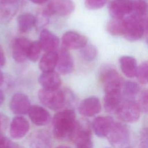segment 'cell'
I'll use <instances>...</instances> for the list:
<instances>
[{
  "mask_svg": "<svg viewBox=\"0 0 148 148\" xmlns=\"http://www.w3.org/2000/svg\"><path fill=\"white\" fill-rule=\"evenodd\" d=\"M76 123V114L72 109L57 113L53 120V135L58 139H70Z\"/></svg>",
  "mask_w": 148,
  "mask_h": 148,
  "instance_id": "1",
  "label": "cell"
},
{
  "mask_svg": "<svg viewBox=\"0 0 148 148\" xmlns=\"http://www.w3.org/2000/svg\"><path fill=\"white\" fill-rule=\"evenodd\" d=\"M124 28L123 35L130 40L140 39L147 32V18H142L130 14L124 19Z\"/></svg>",
  "mask_w": 148,
  "mask_h": 148,
  "instance_id": "2",
  "label": "cell"
},
{
  "mask_svg": "<svg viewBox=\"0 0 148 148\" xmlns=\"http://www.w3.org/2000/svg\"><path fill=\"white\" fill-rule=\"evenodd\" d=\"M38 98L40 102L49 109L58 110L64 106L66 94L60 89L47 90L42 88L38 92Z\"/></svg>",
  "mask_w": 148,
  "mask_h": 148,
  "instance_id": "3",
  "label": "cell"
},
{
  "mask_svg": "<svg viewBox=\"0 0 148 148\" xmlns=\"http://www.w3.org/2000/svg\"><path fill=\"white\" fill-rule=\"evenodd\" d=\"M75 10V3L72 0H51L45 8L43 16H66Z\"/></svg>",
  "mask_w": 148,
  "mask_h": 148,
  "instance_id": "4",
  "label": "cell"
},
{
  "mask_svg": "<svg viewBox=\"0 0 148 148\" xmlns=\"http://www.w3.org/2000/svg\"><path fill=\"white\" fill-rule=\"evenodd\" d=\"M140 110L136 102L133 99H126L121 102L115 113L118 119L127 123H134L139 119Z\"/></svg>",
  "mask_w": 148,
  "mask_h": 148,
  "instance_id": "5",
  "label": "cell"
},
{
  "mask_svg": "<svg viewBox=\"0 0 148 148\" xmlns=\"http://www.w3.org/2000/svg\"><path fill=\"white\" fill-rule=\"evenodd\" d=\"M106 137L110 144L116 148L124 147L130 141L128 129L126 125L120 123H114Z\"/></svg>",
  "mask_w": 148,
  "mask_h": 148,
  "instance_id": "6",
  "label": "cell"
},
{
  "mask_svg": "<svg viewBox=\"0 0 148 148\" xmlns=\"http://www.w3.org/2000/svg\"><path fill=\"white\" fill-rule=\"evenodd\" d=\"M70 139L77 145L92 144L89 126L85 121H77Z\"/></svg>",
  "mask_w": 148,
  "mask_h": 148,
  "instance_id": "7",
  "label": "cell"
},
{
  "mask_svg": "<svg viewBox=\"0 0 148 148\" xmlns=\"http://www.w3.org/2000/svg\"><path fill=\"white\" fill-rule=\"evenodd\" d=\"M23 0H0V23H9L16 15Z\"/></svg>",
  "mask_w": 148,
  "mask_h": 148,
  "instance_id": "8",
  "label": "cell"
},
{
  "mask_svg": "<svg viewBox=\"0 0 148 148\" xmlns=\"http://www.w3.org/2000/svg\"><path fill=\"white\" fill-rule=\"evenodd\" d=\"M62 43L66 49H81L87 44V38L76 31H68L62 36Z\"/></svg>",
  "mask_w": 148,
  "mask_h": 148,
  "instance_id": "9",
  "label": "cell"
},
{
  "mask_svg": "<svg viewBox=\"0 0 148 148\" xmlns=\"http://www.w3.org/2000/svg\"><path fill=\"white\" fill-rule=\"evenodd\" d=\"M57 53V61L56 68L59 73L68 75L71 73L74 69L73 59L68 50L62 47Z\"/></svg>",
  "mask_w": 148,
  "mask_h": 148,
  "instance_id": "10",
  "label": "cell"
},
{
  "mask_svg": "<svg viewBox=\"0 0 148 148\" xmlns=\"http://www.w3.org/2000/svg\"><path fill=\"white\" fill-rule=\"evenodd\" d=\"M31 41L25 38H17L12 44V52L16 62L21 63L28 58V49Z\"/></svg>",
  "mask_w": 148,
  "mask_h": 148,
  "instance_id": "11",
  "label": "cell"
},
{
  "mask_svg": "<svg viewBox=\"0 0 148 148\" xmlns=\"http://www.w3.org/2000/svg\"><path fill=\"white\" fill-rule=\"evenodd\" d=\"M9 106L14 114L21 116L28 113L31 107V103L28 97L25 94L19 92L12 96Z\"/></svg>",
  "mask_w": 148,
  "mask_h": 148,
  "instance_id": "12",
  "label": "cell"
},
{
  "mask_svg": "<svg viewBox=\"0 0 148 148\" xmlns=\"http://www.w3.org/2000/svg\"><path fill=\"white\" fill-rule=\"evenodd\" d=\"M109 12L113 18L122 19L131 12V0H113L109 4Z\"/></svg>",
  "mask_w": 148,
  "mask_h": 148,
  "instance_id": "13",
  "label": "cell"
},
{
  "mask_svg": "<svg viewBox=\"0 0 148 148\" xmlns=\"http://www.w3.org/2000/svg\"><path fill=\"white\" fill-rule=\"evenodd\" d=\"M29 124L28 121L21 116L14 117L10 125V135L13 139L23 138L28 132Z\"/></svg>",
  "mask_w": 148,
  "mask_h": 148,
  "instance_id": "14",
  "label": "cell"
},
{
  "mask_svg": "<svg viewBox=\"0 0 148 148\" xmlns=\"http://www.w3.org/2000/svg\"><path fill=\"white\" fill-rule=\"evenodd\" d=\"M101 110V105L99 99L96 97H90L80 103L79 112L82 116L92 117L99 113Z\"/></svg>",
  "mask_w": 148,
  "mask_h": 148,
  "instance_id": "15",
  "label": "cell"
},
{
  "mask_svg": "<svg viewBox=\"0 0 148 148\" xmlns=\"http://www.w3.org/2000/svg\"><path fill=\"white\" fill-rule=\"evenodd\" d=\"M38 41L42 50L45 52L56 51L60 43L59 38L54 34L46 29L41 31Z\"/></svg>",
  "mask_w": 148,
  "mask_h": 148,
  "instance_id": "16",
  "label": "cell"
},
{
  "mask_svg": "<svg viewBox=\"0 0 148 148\" xmlns=\"http://www.w3.org/2000/svg\"><path fill=\"white\" fill-rule=\"evenodd\" d=\"M38 81L43 89L54 90L59 89L61 84V79L57 72L53 71L42 72Z\"/></svg>",
  "mask_w": 148,
  "mask_h": 148,
  "instance_id": "17",
  "label": "cell"
},
{
  "mask_svg": "<svg viewBox=\"0 0 148 148\" xmlns=\"http://www.w3.org/2000/svg\"><path fill=\"white\" fill-rule=\"evenodd\" d=\"M114 122L110 116H98L92 121V128L95 134L99 137L107 136Z\"/></svg>",
  "mask_w": 148,
  "mask_h": 148,
  "instance_id": "18",
  "label": "cell"
},
{
  "mask_svg": "<svg viewBox=\"0 0 148 148\" xmlns=\"http://www.w3.org/2000/svg\"><path fill=\"white\" fill-rule=\"evenodd\" d=\"M28 113L32 122L38 126L47 124L51 119L50 113L45 108L40 106H31Z\"/></svg>",
  "mask_w": 148,
  "mask_h": 148,
  "instance_id": "19",
  "label": "cell"
},
{
  "mask_svg": "<svg viewBox=\"0 0 148 148\" xmlns=\"http://www.w3.org/2000/svg\"><path fill=\"white\" fill-rule=\"evenodd\" d=\"M122 90L105 92L104 108L108 113H115L121 103Z\"/></svg>",
  "mask_w": 148,
  "mask_h": 148,
  "instance_id": "20",
  "label": "cell"
},
{
  "mask_svg": "<svg viewBox=\"0 0 148 148\" xmlns=\"http://www.w3.org/2000/svg\"><path fill=\"white\" fill-rule=\"evenodd\" d=\"M119 64L122 72L125 76L130 78L135 76L138 65L135 58L130 56L121 57Z\"/></svg>",
  "mask_w": 148,
  "mask_h": 148,
  "instance_id": "21",
  "label": "cell"
},
{
  "mask_svg": "<svg viewBox=\"0 0 148 148\" xmlns=\"http://www.w3.org/2000/svg\"><path fill=\"white\" fill-rule=\"evenodd\" d=\"M57 53L56 51L45 52L40 60L39 67L42 72L53 71L56 66Z\"/></svg>",
  "mask_w": 148,
  "mask_h": 148,
  "instance_id": "22",
  "label": "cell"
},
{
  "mask_svg": "<svg viewBox=\"0 0 148 148\" xmlns=\"http://www.w3.org/2000/svg\"><path fill=\"white\" fill-rule=\"evenodd\" d=\"M36 17L31 13H25L17 18L18 29L21 32H27L36 25Z\"/></svg>",
  "mask_w": 148,
  "mask_h": 148,
  "instance_id": "23",
  "label": "cell"
},
{
  "mask_svg": "<svg viewBox=\"0 0 148 148\" xmlns=\"http://www.w3.org/2000/svg\"><path fill=\"white\" fill-rule=\"evenodd\" d=\"M124 18L118 19L112 18L107 24L106 29L108 32L114 36L123 35L124 28Z\"/></svg>",
  "mask_w": 148,
  "mask_h": 148,
  "instance_id": "24",
  "label": "cell"
},
{
  "mask_svg": "<svg viewBox=\"0 0 148 148\" xmlns=\"http://www.w3.org/2000/svg\"><path fill=\"white\" fill-rule=\"evenodd\" d=\"M132 14L142 18H147V5L145 0H131Z\"/></svg>",
  "mask_w": 148,
  "mask_h": 148,
  "instance_id": "25",
  "label": "cell"
},
{
  "mask_svg": "<svg viewBox=\"0 0 148 148\" xmlns=\"http://www.w3.org/2000/svg\"><path fill=\"white\" fill-rule=\"evenodd\" d=\"M123 93L127 99H132L140 91L139 85L132 81H127L123 83L122 87Z\"/></svg>",
  "mask_w": 148,
  "mask_h": 148,
  "instance_id": "26",
  "label": "cell"
},
{
  "mask_svg": "<svg viewBox=\"0 0 148 148\" xmlns=\"http://www.w3.org/2000/svg\"><path fill=\"white\" fill-rule=\"evenodd\" d=\"M32 148H51L49 138L46 134H36L32 142Z\"/></svg>",
  "mask_w": 148,
  "mask_h": 148,
  "instance_id": "27",
  "label": "cell"
},
{
  "mask_svg": "<svg viewBox=\"0 0 148 148\" xmlns=\"http://www.w3.org/2000/svg\"><path fill=\"white\" fill-rule=\"evenodd\" d=\"M135 76L140 83L147 84L148 80V64L147 61L142 62L138 66Z\"/></svg>",
  "mask_w": 148,
  "mask_h": 148,
  "instance_id": "28",
  "label": "cell"
},
{
  "mask_svg": "<svg viewBox=\"0 0 148 148\" xmlns=\"http://www.w3.org/2000/svg\"><path fill=\"white\" fill-rule=\"evenodd\" d=\"M80 54L84 60L90 61L96 57L97 50L94 46L86 44L84 47L80 49Z\"/></svg>",
  "mask_w": 148,
  "mask_h": 148,
  "instance_id": "29",
  "label": "cell"
},
{
  "mask_svg": "<svg viewBox=\"0 0 148 148\" xmlns=\"http://www.w3.org/2000/svg\"><path fill=\"white\" fill-rule=\"evenodd\" d=\"M42 48L39 41L31 42L28 53V58L31 61L35 62L39 58Z\"/></svg>",
  "mask_w": 148,
  "mask_h": 148,
  "instance_id": "30",
  "label": "cell"
},
{
  "mask_svg": "<svg viewBox=\"0 0 148 148\" xmlns=\"http://www.w3.org/2000/svg\"><path fill=\"white\" fill-rule=\"evenodd\" d=\"M140 111L146 113L148 109V94L147 90L143 91L139 96L138 102H137Z\"/></svg>",
  "mask_w": 148,
  "mask_h": 148,
  "instance_id": "31",
  "label": "cell"
},
{
  "mask_svg": "<svg viewBox=\"0 0 148 148\" xmlns=\"http://www.w3.org/2000/svg\"><path fill=\"white\" fill-rule=\"evenodd\" d=\"M108 0H85V6L90 10H96L104 6Z\"/></svg>",
  "mask_w": 148,
  "mask_h": 148,
  "instance_id": "32",
  "label": "cell"
},
{
  "mask_svg": "<svg viewBox=\"0 0 148 148\" xmlns=\"http://www.w3.org/2000/svg\"><path fill=\"white\" fill-rule=\"evenodd\" d=\"M147 128L143 129L140 137V142L139 148H148L147 146Z\"/></svg>",
  "mask_w": 148,
  "mask_h": 148,
  "instance_id": "33",
  "label": "cell"
},
{
  "mask_svg": "<svg viewBox=\"0 0 148 148\" xmlns=\"http://www.w3.org/2000/svg\"><path fill=\"white\" fill-rule=\"evenodd\" d=\"M8 118L6 115L0 113V134H2L8 127Z\"/></svg>",
  "mask_w": 148,
  "mask_h": 148,
  "instance_id": "34",
  "label": "cell"
},
{
  "mask_svg": "<svg viewBox=\"0 0 148 148\" xmlns=\"http://www.w3.org/2000/svg\"><path fill=\"white\" fill-rule=\"evenodd\" d=\"M0 148H13L11 140L2 134H0Z\"/></svg>",
  "mask_w": 148,
  "mask_h": 148,
  "instance_id": "35",
  "label": "cell"
},
{
  "mask_svg": "<svg viewBox=\"0 0 148 148\" xmlns=\"http://www.w3.org/2000/svg\"><path fill=\"white\" fill-rule=\"evenodd\" d=\"M6 62V58L2 47L0 46V66L4 65Z\"/></svg>",
  "mask_w": 148,
  "mask_h": 148,
  "instance_id": "36",
  "label": "cell"
},
{
  "mask_svg": "<svg viewBox=\"0 0 148 148\" xmlns=\"http://www.w3.org/2000/svg\"><path fill=\"white\" fill-rule=\"evenodd\" d=\"M5 100V95L3 92L0 90V106L3 103Z\"/></svg>",
  "mask_w": 148,
  "mask_h": 148,
  "instance_id": "37",
  "label": "cell"
},
{
  "mask_svg": "<svg viewBox=\"0 0 148 148\" xmlns=\"http://www.w3.org/2000/svg\"><path fill=\"white\" fill-rule=\"evenodd\" d=\"M32 2L35 3V4H38V5H40V4H42L45 2H46V1H47L48 0H30Z\"/></svg>",
  "mask_w": 148,
  "mask_h": 148,
  "instance_id": "38",
  "label": "cell"
},
{
  "mask_svg": "<svg viewBox=\"0 0 148 148\" xmlns=\"http://www.w3.org/2000/svg\"><path fill=\"white\" fill-rule=\"evenodd\" d=\"M77 148H92V144H88V145H83L77 146Z\"/></svg>",
  "mask_w": 148,
  "mask_h": 148,
  "instance_id": "39",
  "label": "cell"
},
{
  "mask_svg": "<svg viewBox=\"0 0 148 148\" xmlns=\"http://www.w3.org/2000/svg\"><path fill=\"white\" fill-rule=\"evenodd\" d=\"M3 80H4V78H3V73H2V72L0 71V86L3 83Z\"/></svg>",
  "mask_w": 148,
  "mask_h": 148,
  "instance_id": "40",
  "label": "cell"
},
{
  "mask_svg": "<svg viewBox=\"0 0 148 148\" xmlns=\"http://www.w3.org/2000/svg\"><path fill=\"white\" fill-rule=\"evenodd\" d=\"M56 148H71L69 146H59L58 147H57Z\"/></svg>",
  "mask_w": 148,
  "mask_h": 148,
  "instance_id": "41",
  "label": "cell"
}]
</instances>
